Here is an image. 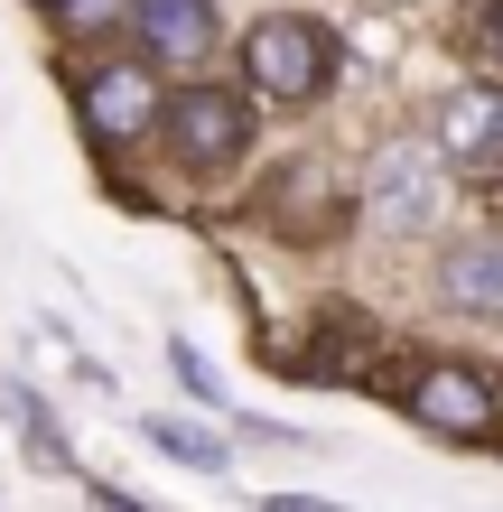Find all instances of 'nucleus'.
<instances>
[{"label":"nucleus","instance_id":"f257e3e1","mask_svg":"<svg viewBox=\"0 0 503 512\" xmlns=\"http://www.w3.org/2000/svg\"><path fill=\"white\" fill-rule=\"evenodd\" d=\"M336 66H345L336 28H327V19H308V10H271V19H252V28H243V94H252V103H271V112H308V103H327V94H336Z\"/></svg>","mask_w":503,"mask_h":512},{"label":"nucleus","instance_id":"6e6552de","mask_svg":"<svg viewBox=\"0 0 503 512\" xmlns=\"http://www.w3.org/2000/svg\"><path fill=\"white\" fill-rule=\"evenodd\" d=\"M122 28H131L140 66H177V75H196L215 56V38H224L215 0H122Z\"/></svg>","mask_w":503,"mask_h":512},{"label":"nucleus","instance_id":"20e7f679","mask_svg":"<svg viewBox=\"0 0 503 512\" xmlns=\"http://www.w3.org/2000/svg\"><path fill=\"white\" fill-rule=\"evenodd\" d=\"M66 94H75V122H84V140L103 149V159H122V149H140L159 131V66H140V56L122 47V56H75L66 66Z\"/></svg>","mask_w":503,"mask_h":512},{"label":"nucleus","instance_id":"ddd939ff","mask_svg":"<svg viewBox=\"0 0 503 512\" xmlns=\"http://www.w3.org/2000/svg\"><path fill=\"white\" fill-rule=\"evenodd\" d=\"M457 56L476 84L503 94V0H457Z\"/></svg>","mask_w":503,"mask_h":512},{"label":"nucleus","instance_id":"39448f33","mask_svg":"<svg viewBox=\"0 0 503 512\" xmlns=\"http://www.w3.org/2000/svg\"><path fill=\"white\" fill-rule=\"evenodd\" d=\"M271 354L289 364V382H308V391H373L382 364H392V336H382L354 298H327V308L308 317V336L271 345Z\"/></svg>","mask_w":503,"mask_h":512},{"label":"nucleus","instance_id":"0eeeda50","mask_svg":"<svg viewBox=\"0 0 503 512\" xmlns=\"http://www.w3.org/2000/svg\"><path fill=\"white\" fill-rule=\"evenodd\" d=\"M438 205H448V168L429 159V149H373L364 159V187H354V224L364 233H392V243H410V233H429L438 224Z\"/></svg>","mask_w":503,"mask_h":512},{"label":"nucleus","instance_id":"7ed1b4c3","mask_svg":"<svg viewBox=\"0 0 503 512\" xmlns=\"http://www.w3.org/2000/svg\"><path fill=\"white\" fill-rule=\"evenodd\" d=\"M252 131H261V103L243 84H215V75H187L159 94V140L187 177H224L252 159Z\"/></svg>","mask_w":503,"mask_h":512},{"label":"nucleus","instance_id":"2eb2a0df","mask_svg":"<svg viewBox=\"0 0 503 512\" xmlns=\"http://www.w3.org/2000/svg\"><path fill=\"white\" fill-rule=\"evenodd\" d=\"M457 187H466V205H476V233H503V159L457 168Z\"/></svg>","mask_w":503,"mask_h":512},{"label":"nucleus","instance_id":"f8f14e48","mask_svg":"<svg viewBox=\"0 0 503 512\" xmlns=\"http://www.w3.org/2000/svg\"><path fill=\"white\" fill-rule=\"evenodd\" d=\"M140 438H150L168 466H196V475H224L233 466L224 429H196V419H177V410H150V419H140Z\"/></svg>","mask_w":503,"mask_h":512},{"label":"nucleus","instance_id":"f03ea898","mask_svg":"<svg viewBox=\"0 0 503 512\" xmlns=\"http://www.w3.org/2000/svg\"><path fill=\"white\" fill-rule=\"evenodd\" d=\"M373 391L438 438H494V419H503V373L466 364V354H392Z\"/></svg>","mask_w":503,"mask_h":512},{"label":"nucleus","instance_id":"9d476101","mask_svg":"<svg viewBox=\"0 0 503 512\" xmlns=\"http://www.w3.org/2000/svg\"><path fill=\"white\" fill-rule=\"evenodd\" d=\"M438 308L448 317H503V233H457L438 252Z\"/></svg>","mask_w":503,"mask_h":512},{"label":"nucleus","instance_id":"1a4fd4ad","mask_svg":"<svg viewBox=\"0 0 503 512\" xmlns=\"http://www.w3.org/2000/svg\"><path fill=\"white\" fill-rule=\"evenodd\" d=\"M429 159L438 168H476V159H503V94L494 84H448L429 112Z\"/></svg>","mask_w":503,"mask_h":512},{"label":"nucleus","instance_id":"f3484780","mask_svg":"<svg viewBox=\"0 0 503 512\" xmlns=\"http://www.w3.org/2000/svg\"><path fill=\"white\" fill-rule=\"evenodd\" d=\"M261 512H345V503H327V494H261Z\"/></svg>","mask_w":503,"mask_h":512},{"label":"nucleus","instance_id":"423d86ee","mask_svg":"<svg viewBox=\"0 0 503 512\" xmlns=\"http://www.w3.org/2000/svg\"><path fill=\"white\" fill-rule=\"evenodd\" d=\"M261 224L280 233V243H336V233L354 224V187L345 168L327 159V149H299V159H280L271 177H261Z\"/></svg>","mask_w":503,"mask_h":512},{"label":"nucleus","instance_id":"4468645a","mask_svg":"<svg viewBox=\"0 0 503 512\" xmlns=\"http://www.w3.org/2000/svg\"><path fill=\"white\" fill-rule=\"evenodd\" d=\"M168 373H177V391H187V401H205V410H224V419H233V391L215 382V364H205L187 336H168Z\"/></svg>","mask_w":503,"mask_h":512},{"label":"nucleus","instance_id":"a211bd4d","mask_svg":"<svg viewBox=\"0 0 503 512\" xmlns=\"http://www.w3.org/2000/svg\"><path fill=\"white\" fill-rule=\"evenodd\" d=\"M94 512H150L140 494H122V485H94Z\"/></svg>","mask_w":503,"mask_h":512},{"label":"nucleus","instance_id":"6ab92c4d","mask_svg":"<svg viewBox=\"0 0 503 512\" xmlns=\"http://www.w3.org/2000/svg\"><path fill=\"white\" fill-rule=\"evenodd\" d=\"M494 447H503V419H494Z\"/></svg>","mask_w":503,"mask_h":512},{"label":"nucleus","instance_id":"dca6fc26","mask_svg":"<svg viewBox=\"0 0 503 512\" xmlns=\"http://www.w3.org/2000/svg\"><path fill=\"white\" fill-rule=\"evenodd\" d=\"M28 10H47L66 38H84V28H112V19H122V0H28Z\"/></svg>","mask_w":503,"mask_h":512},{"label":"nucleus","instance_id":"9b49d317","mask_svg":"<svg viewBox=\"0 0 503 512\" xmlns=\"http://www.w3.org/2000/svg\"><path fill=\"white\" fill-rule=\"evenodd\" d=\"M0 410H10V429L28 447V466L38 475H75V447H66V419H56L47 391H28V382H0Z\"/></svg>","mask_w":503,"mask_h":512}]
</instances>
